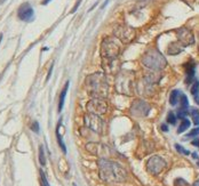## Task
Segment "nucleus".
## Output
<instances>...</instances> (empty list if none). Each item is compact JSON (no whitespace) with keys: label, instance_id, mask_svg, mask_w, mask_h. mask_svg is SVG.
I'll use <instances>...</instances> for the list:
<instances>
[{"label":"nucleus","instance_id":"f257e3e1","mask_svg":"<svg viewBox=\"0 0 199 186\" xmlns=\"http://www.w3.org/2000/svg\"><path fill=\"white\" fill-rule=\"evenodd\" d=\"M100 178L108 184L123 183L127 178V171L124 167L115 161L108 160L105 158H101L97 161Z\"/></svg>","mask_w":199,"mask_h":186},{"label":"nucleus","instance_id":"f03ea898","mask_svg":"<svg viewBox=\"0 0 199 186\" xmlns=\"http://www.w3.org/2000/svg\"><path fill=\"white\" fill-rule=\"evenodd\" d=\"M87 90L93 96V98L104 99L109 93V83L106 75L103 73H93L88 75L85 81Z\"/></svg>","mask_w":199,"mask_h":186},{"label":"nucleus","instance_id":"7ed1b4c3","mask_svg":"<svg viewBox=\"0 0 199 186\" xmlns=\"http://www.w3.org/2000/svg\"><path fill=\"white\" fill-rule=\"evenodd\" d=\"M141 62L145 67L151 71H162L167 65V61L160 52L157 49H150L142 56Z\"/></svg>","mask_w":199,"mask_h":186},{"label":"nucleus","instance_id":"20e7f679","mask_svg":"<svg viewBox=\"0 0 199 186\" xmlns=\"http://www.w3.org/2000/svg\"><path fill=\"white\" fill-rule=\"evenodd\" d=\"M120 45L116 38L105 37L101 42V57L102 60H117L120 54Z\"/></svg>","mask_w":199,"mask_h":186},{"label":"nucleus","instance_id":"39448f33","mask_svg":"<svg viewBox=\"0 0 199 186\" xmlns=\"http://www.w3.org/2000/svg\"><path fill=\"white\" fill-rule=\"evenodd\" d=\"M113 34L117 39L123 42V44H129L132 41L134 40L135 38V30L131 27L129 25H126V24H119L115 27L113 30Z\"/></svg>","mask_w":199,"mask_h":186},{"label":"nucleus","instance_id":"423d86ee","mask_svg":"<svg viewBox=\"0 0 199 186\" xmlns=\"http://www.w3.org/2000/svg\"><path fill=\"white\" fill-rule=\"evenodd\" d=\"M166 161L159 155H152L147 162V170L151 175H158L166 168Z\"/></svg>","mask_w":199,"mask_h":186},{"label":"nucleus","instance_id":"0eeeda50","mask_svg":"<svg viewBox=\"0 0 199 186\" xmlns=\"http://www.w3.org/2000/svg\"><path fill=\"white\" fill-rule=\"evenodd\" d=\"M86 108L88 113H93V114H96V116H102L108 110V104L104 102V99L93 98L87 103Z\"/></svg>","mask_w":199,"mask_h":186},{"label":"nucleus","instance_id":"6e6552de","mask_svg":"<svg viewBox=\"0 0 199 186\" xmlns=\"http://www.w3.org/2000/svg\"><path fill=\"white\" fill-rule=\"evenodd\" d=\"M85 125L89 129H92L95 133H98V134H101L103 131V126H104L100 116H96L93 113H88L85 116Z\"/></svg>","mask_w":199,"mask_h":186},{"label":"nucleus","instance_id":"1a4fd4ad","mask_svg":"<svg viewBox=\"0 0 199 186\" xmlns=\"http://www.w3.org/2000/svg\"><path fill=\"white\" fill-rule=\"evenodd\" d=\"M176 37L179 42H180L183 47H187V46H190L195 44L193 33H192V31L190 30V29H188V27H181V29L176 30Z\"/></svg>","mask_w":199,"mask_h":186},{"label":"nucleus","instance_id":"9d476101","mask_svg":"<svg viewBox=\"0 0 199 186\" xmlns=\"http://www.w3.org/2000/svg\"><path fill=\"white\" fill-rule=\"evenodd\" d=\"M150 112V105L142 99H136L132 104L131 113L135 116H147Z\"/></svg>","mask_w":199,"mask_h":186},{"label":"nucleus","instance_id":"9b49d317","mask_svg":"<svg viewBox=\"0 0 199 186\" xmlns=\"http://www.w3.org/2000/svg\"><path fill=\"white\" fill-rule=\"evenodd\" d=\"M17 16L21 21L24 22H32L34 19V11L33 8L31 7V5L29 2H24L23 5L19 6L17 9Z\"/></svg>","mask_w":199,"mask_h":186},{"label":"nucleus","instance_id":"f8f14e48","mask_svg":"<svg viewBox=\"0 0 199 186\" xmlns=\"http://www.w3.org/2000/svg\"><path fill=\"white\" fill-rule=\"evenodd\" d=\"M102 67L103 70L109 73V74H113L116 73L117 71L120 69V63L118 62V58L117 60H102Z\"/></svg>","mask_w":199,"mask_h":186},{"label":"nucleus","instance_id":"ddd939ff","mask_svg":"<svg viewBox=\"0 0 199 186\" xmlns=\"http://www.w3.org/2000/svg\"><path fill=\"white\" fill-rule=\"evenodd\" d=\"M86 150L89 151L92 154H95V155H98V156H104L105 152L108 151L106 146L102 145V144H98V143H88L86 145Z\"/></svg>","mask_w":199,"mask_h":186},{"label":"nucleus","instance_id":"4468645a","mask_svg":"<svg viewBox=\"0 0 199 186\" xmlns=\"http://www.w3.org/2000/svg\"><path fill=\"white\" fill-rule=\"evenodd\" d=\"M183 46L181 45L179 41H174V42H171L167 47V54L169 55H177L180 53L183 52Z\"/></svg>","mask_w":199,"mask_h":186},{"label":"nucleus","instance_id":"2eb2a0df","mask_svg":"<svg viewBox=\"0 0 199 186\" xmlns=\"http://www.w3.org/2000/svg\"><path fill=\"white\" fill-rule=\"evenodd\" d=\"M69 85H70V81H67V82H65V85H64L63 89H62V91H61L60 102H58V112H61L62 110H63L64 101H65V96H67V93H68Z\"/></svg>","mask_w":199,"mask_h":186},{"label":"nucleus","instance_id":"dca6fc26","mask_svg":"<svg viewBox=\"0 0 199 186\" xmlns=\"http://www.w3.org/2000/svg\"><path fill=\"white\" fill-rule=\"evenodd\" d=\"M60 125H61V121L58 122V126H57V128H56V137H57V142H58V145H60V147L62 149L63 153L65 154V153H67V147H65V144H64L63 139H62V137H61V135H60V131H58Z\"/></svg>","mask_w":199,"mask_h":186},{"label":"nucleus","instance_id":"f3484780","mask_svg":"<svg viewBox=\"0 0 199 186\" xmlns=\"http://www.w3.org/2000/svg\"><path fill=\"white\" fill-rule=\"evenodd\" d=\"M189 127H190V121H189L188 119H183L182 122H181L180 127L177 128V134H182L183 131H185L188 129Z\"/></svg>","mask_w":199,"mask_h":186},{"label":"nucleus","instance_id":"a211bd4d","mask_svg":"<svg viewBox=\"0 0 199 186\" xmlns=\"http://www.w3.org/2000/svg\"><path fill=\"white\" fill-rule=\"evenodd\" d=\"M179 97H180V91L179 90H173L171 93V96H169V103H171V105H173V106L176 105Z\"/></svg>","mask_w":199,"mask_h":186},{"label":"nucleus","instance_id":"6ab92c4d","mask_svg":"<svg viewBox=\"0 0 199 186\" xmlns=\"http://www.w3.org/2000/svg\"><path fill=\"white\" fill-rule=\"evenodd\" d=\"M39 163L41 166L46 164V156H45V151H44V146H39Z\"/></svg>","mask_w":199,"mask_h":186},{"label":"nucleus","instance_id":"aec40b11","mask_svg":"<svg viewBox=\"0 0 199 186\" xmlns=\"http://www.w3.org/2000/svg\"><path fill=\"white\" fill-rule=\"evenodd\" d=\"M187 116H189V110L188 108H181L179 111H177V116L180 118V119H185L187 118Z\"/></svg>","mask_w":199,"mask_h":186},{"label":"nucleus","instance_id":"412c9836","mask_svg":"<svg viewBox=\"0 0 199 186\" xmlns=\"http://www.w3.org/2000/svg\"><path fill=\"white\" fill-rule=\"evenodd\" d=\"M191 116H192V120H193V123L196 126L199 125V112L197 110H192L191 111Z\"/></svg>","mask_w":199,"mask_h":186},{"label":"nucleus","instance_id":"4be33fe9","mask_svg":"<svg viewBox=\"0 0 199 186\" xmlns=\"http://www.w3.org/2000/svg\"><path fill=\"white\" fill-rule=\"evenodd\" d=\"M180 103H181V108H188L189 101H188V98H187V96H185V95H182V96L180 97Z\"/></svg>","mask_w":199,"mask_h":186},{"label":"nucleus","instance_id":"5701e85b","mask_svg":"<svg viewBox=\"0 0 199 186\" xmlns=\"http://www.w3.org/2000/svg\"><path fill=\"white\" fill-rule=\"evenodd\" d=\"M198 93H199V81L198 80H195L191 87V94L192 95H197Z\"/></svg>","mask_w":199,"mask_h":186},{"label":"nucleus","instance_id":"b1692460","mask_svg":"<svg viewBox=\"0 0 199 186\" xmlns=\"http://www.w3.org/2000/svg\"><path fill=\"white\" fill-rule=\"evenodd\" d=\"M167 122L171 123V125H175L176 123V116L174 114L173 112H169L168 116H167Z\"/></svg>","mask_w":199,"mask_h":186},{"label":"nucleus","instance_id":"393cba45","mask_svg":"<svg viewBox=\"0 0 199 186\" xmlns=\"http://www.w3.org/2000/svg\"><path fill=\"white\" fill-rule=\"evenodd\" d=\"M174 185L175 186H188V183L185 182L183 178H176L174 180Z\"/></svg>","mask_w":199,"mask_h":186},{"label":"nucleus","instance_id":"a878e982","mask_svg":"<svg viewBox=\"0 0 199 186\" xmlns=\"http://www.w3.org/2000/svg\"><path fill=\"white\" fill-rule=\"evenodd\" d=\"M175 149L177 150V152L182 153V154H184V155H189V154H190V152H189L188 150L183 149V147H182L181 145H179V144H175Z\"/></svg>","mask_w":199,"mask_h":186},{"label":"nucleus","instance_id":"bb28decb","mask_svg":"<svg viewBox=\"0 0 199 186\" xmlns=\"http://www.w3.org/2000/svg\"><path fill=\"white\" fill-rule=\"evenodd\" d=\"M40 176H41V182H42V186H50L49 185L48 180H47V178H46V175L45 172L42 170H40Z\"/></svg>","mask_w":199,"mask_h":186},{"label":"nucleus","instance_id":"cd10ccee","mask_svg":"<svg viewBox=\"0 0 199 186\" xmlns=\"http://www.w3.org/2000/svg\"><path fill=\"white\" fill-rule=\"evenodd\" d=\"M199 135V127L198 128H195V129H192L188 135H187V137H195V136H198Z\"/></svg>","mask_w":199,"mask_h":186},{"label":"nucleus","instance_id":"c85d7f7f","mask_svg":"<svg viewBox=\"0 0 199 186\" xmlns=\"http://www.w3.org/2000/svg\"><path fill=\"white\" fill-rule=\"evenodd\" d=\"M31 130L34 131V133H39V123L37 122V121H34L33 123H32V126H31Z\"/></svg>","mask_w":199,"mask_h":186},{"label":"nucleus","instance_id":"c756f323","mask_svg":"<svg viewBox=\"0 0 199 186\" xmlns=\"http://www.w3.org/2000/svg\"><path fill=\"white\" fill-rule=\"evenodd\" d=\"M81 1H83V0H77V2H76L75 7H73V8L71 9V13H72V14H73V13H76V11H77V9H78V7H79V5L81 4Z\"/></svg>","mask_w":199,"mask_h":186},{"label":"nucleus","instance_id":"7c9ffc66","mask_svg":"<svg viewBox=\"0 0 199 186\" xmlns=\"http://www.w3.org/2000/svg\"><path fill=\"white\" fill-rule=\"evenodd\" d=\"M52 72H53V64H52V66H50V69H49V71H48V74H47L46 81H48V80H49V78H50V74H52Z\"/></svg>","mask_w":199,"mask_h":186},{"label":"nucleus","instance_id":"2f4dec72","mask_svg":"<svg viewBox=\"0 0 199 186\" xmlns=\"http://www.w3.org/2000/svg\"><path fill=\"white\" fill-rule=\"evenodd\" d=\"M160 128H162V131H168V128H167V126H166V125H162V127H160Z\"/></svg>","mask_w":199,"mask_h":186},{"label":"nucleus","instance_id":"473e14b6","mask_svg":"<svg viewBox=\"0 0 199 186\" xmlns=\"http://www.w3.org/2000/svg\"><path fill=\"white\" fill-rule=\"evenodd\" d=\"M192 145L198 146V147H199V139H195V141L192 142Z\"/></svg>","mask_w":199,"mask_h":186},{"label":"nucleus","instance_id":"72a5a7b5","mask_svg":"<svg viewBox=\"0 0 199 186\" xmlns=\"http://www.w3.org/2000/svg\"><path fill=\"white\" fill-rule=\"evenodd\" d=\"M52 0H42L41 1V5H47V4H49Z\"/></svg>","mask_w":199,"mask_h":186},{"label":"nucleus","instance_id":"f704fd0d","mask_svg":"<svg viewBox=\"0 0 199 186\" xmlns=\"http://www.w3.org/2000/svg\"><path fill=\"white\" fill-rule=\"evenodd\" d=\"M195 96H196V97H195L196 102H197V103H198V104H199V93L197 94V95H195Z\"/></svg>","mask_w":199,"mask_h":186},{"label":"nucleus","instance_id":"c9c22d12","mask_svg":"<svg viewBox=\"0 0 199 186\" xmlns=\"http://www.w3.org/2000/svg\"><path fill=\"white\" fill-rule=\"evenodd\" d=\"M192 186H199V179L198 180H196V182L192 184Z\"/></svg>","mask_w":199,"mask_h":186},{"label":"nucleus","instance_id":"e433bc0d","mask_svg":"<svg viewBox=\"0 0 199 186\" xmlns=\"http://www.w3.org/2000/svg\"><path fill=\"white\" fill-rule=\"evenodd\" d=\"M108 2H109V0H105V1H104V4H103V6H102V8H104L105 6H106V4H108Z\"/></svg>","mask_w":199,"mask_h":186},{"label":"nucleus","instance_id":"4c0bfd02","mask_svg":"<svg viewBox=\"0 0 199 186\" xmlns=\"http://www.w3.org/2000/svg\"><path fill=\"white\" fill-rule=\"evenodd\" d=\"M1 40H2V33H0V42H1Z\"/></svg>","mask_w":199,"mask_h":186},{"label":"nucleus","instance_id":"58836bf2","mask_svg":"<svg viewBox=\"0 0 199 186\" xmlns=\"http://www.w3.org/2000/svg\"><path fill=\"white\" fill-rule=\"evenodd\" d=\"M197 164H198V166H199V160H198V162H197Z\"/></svg>","mask_w":199,"mask_h":186},{"label":"nucleus","instance_id":"ea45409f","mask_svg":"<svg viewBox=\"0 0 199 186\" xmlns=\"http://www.w3.org/2000/svg\"><path fill=\"white\" fill-rule=\"evenodd\" d=\"M73 186H77V185H76V184H73Z\"/></svg>","mask_w":199,"mask_h":186}]
</instances>
